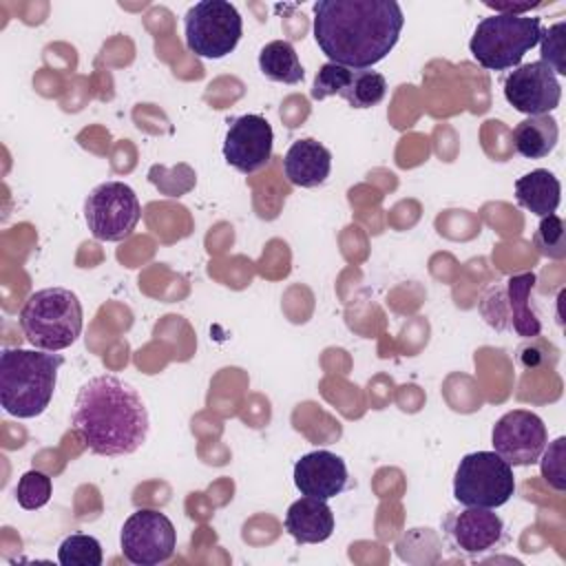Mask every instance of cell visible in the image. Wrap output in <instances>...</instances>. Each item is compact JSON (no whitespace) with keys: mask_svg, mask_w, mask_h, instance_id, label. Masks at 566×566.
Returning a JSON list of instances; mask_svg holds the SVG:
<instances>
[{"mask_svg":"<svg viewBox=\"0 0 566 566\" xmlns=\"http://www.w3.org/2000/svg\"><path fill=\"white\" fill-rule=\"evenodd\" d=\"M564 31L566 22L559 20L548 29H542L539 46H542V60L555 75H566V60H564Z\"/></svg>","mask_w":566,"mask_h":566,"instance_id":"25","label":"cell"},{"mask_svg":"<svg viewBox=\"0 0 566 566\" xmlns=\"http://www.w3.org/2000/svg\"><path fill=\"white\" fill-rule=\"evenodd\" d=\"M449 535L460 551L478 555L500 544L504 535V522L497 513H493V509L467 506L449 520Z\"/></svg>","mask_w":566,"mask_h":566,"instance_id":"14","label":"cell"},{"mask_svg":"<svg viewBox=\"0 0 566 566\" xmlns=\"http://www.w3.org/2000/svg\"><path fill=\"white\" fill-rule=\"evenodd\" d=\"M533 243L537 248V252L546 259L559 261L566 256V223L559 214H546L542 217Z\"/></svg>","mask_w":566,"mask_h":566,"instance_id":"23","label":"cell"},{"mask_svg":"<svg viewBox=\"0 0 566 566\" xmlns=\"http://www.w3.org/2000/svg\"><path fill=\"white\" fill-rule=\"evenodd\" d=\"M64 358L42 349H2L0 354V405L13 418L40 416L53 398L57 371Z\"/></svg>","mask_w":566,"mask_h":566,"instance_id":"3","label":"cell"},{"mask_svg":"<svg viewBox=\"0 0 566 566\" xmlns=\"http://www.w3.org/2000/svg\"><path fill=\"white\" fill-rule=\"evenodd\" d=\"M387 93V80L371 69H352L347 86L340 91L343 97L354 108H371L382 102Z\"/></svg>","mask_w":566,"mask_h":566,"instance_id":"21","label":"cell"},{"mask_svg":"<svg viewBox=\"0 0 566 566\" xmlns=\"http://www.w3.org/2000/svg\"><path fill=\"white\" fill-rule=\"evenodd\" d=\"M349 75H352V69L334 64V62H325L314 77V84L310 91L312 99H325L329 95H340V91L349 82Z\"/></svg>","mask_w":566,"mask_h":566,"instance_id":"26","label":"cell"},{"mask_svg":"<svg viewBox=\"0 0 566 566\" xmlns=\"http://www.w3.org/2000/svg\"><path fill=\"white\" fill-rule=\"evenodd\" d=\"M564 447H566V438L559 436L557 440H553L548 444L544 453V458L539 460L542 462V478L546 480L548 486H553L555 491H564L566 489V471H564Z\"/></svg>","mask_w":566,"mask_h":566,"instance_id":"27","label":"cell"},{"mask_svg":"<svg viewBox=\"0 0 566 566\" xmlns=\"http://www.w3.org/2000/svg\"><path fill=\"white\" fill-rule=\"evenodd\" d=\"M51 493H53L51 478L38 469L22 473V478L18 480V486H15V500L24 511L42 509L51 500Z\"/></svg>","mask_w":566,"mask_h":566,"instance_id":"24","label":"cell"},{"mask_svg":"<svg viewBox=\"0 0 566 566\" xmlns=\"http://www.w3.org/2000/svg\"><path fill=\"white\" fill-rule=\"evenodd\" d=\"M405 27L396 0H318L314 40L329 62L371 69L389 55Z\"/></svg>","mask_w":566,"mask_h":566,"instance_id":"1","label":"cell"},{"mask_svg":"<svg viewBox=\"0 0 566 566\" xmlns=\"http://www.w3.org/2000/svg\"><path fill=\"white\" fill-rule=\"evenodd\" d=\"M102 544L93 535L73 533L57 548L62 566H102Z\"/></svg>","mask_w":566,"mask_h":566,"instance_id":"22","label":"cell"},{"mask_svg":"<svg viewBox=\"0 0 566 566\" xmlns=\"http://www.w3.org/2000/svg\"><path fill=\"white\" fill-rule=\"evenodd\" d=\"M71 422L82 442L97 455L135 453L148 438V409L128 382L113 374L93 376L75 398Z\"/></svg>","mask_w":566,"mask_h":566,"instance_id":"2","label":"cell"},{"mask_svg":"<svg viewBox=\"0 0 566 566\" xmlns=\"http://www.w3.org/2000/svg\"><path fill=\"white\" fill-rule=\"evenodd\" d=\"M515 493L513 467L495 451L467 453L453 475V497L464 506L497 509Z\"/></svg>","mask_w":566,"mask_h":566,"instance_id":"6","label":"cell"},{"mask_svg":"<svg viewBox=\"0 0 566 566\" xmlns=\"http://www.w3.org/2000/svg\"><path fill=\"white\" fill-rule=\"evenodd\" d=\"M486 7L495 9V13H511V15H528V11L542 7L544 2H524V4H515V2H484Z\"/></svg>","mask_w":566,"mask_h":566,"instance_id":"28","label":"cell"},{"mask_svg":"<svg viewBox=\"0 0 566 566\" xmlns=\"http://www.w3.org/2000/svg\"><path fill=\"white\" fill-rule=\"evenodd\" d=\"M274 133L263 115L248 113L230 122L223 139L226 161L243 175H252L272 159Z\"/></svg>","mask_w":566,"mask_h":566,"instance_id":"12","label":"cell"},{"mask_svg":"<svg viewBox=\"0 0 566 566\" xmlns=\"http://www.w3.org/2000/svg\"><path fill=\"white\" fill-rule=\"evenodd\" d=\"M533 285H535V274L533 272L515 274L506 281L504 292H502L504 314H500V318H506L509 327L515 334H520L522 338H535L542 332V323H539L537 314L531 310V303H528ZM497 321L493 325H497Z\"/></svg>","mask_w":566,"mask_h":566,"instance_id":"17","label":"cell"},{"mask_svg":"<svg viewBox=\"0 0 566 566\" xmlns=\"http://www.w3.org/2000/svg\"><path fill=\"white\" fill-rule=\"evenodd\" d=\"M84 219L97 241H124L139 223L142 206L128 184L104 181L88 192Z\"/></svg>","mask_w":566,"mask_h":566,"instance_id":"8","label":"cell"},{"mask_svg":"<svg viewBox=\"0 0 566 566\" xmlns=\"http://www.w3.org/2000/svg\"><path fill=\"white\" fill-rule=\"evenodd\" d=\"M82 303L66 287H44L24 301L20 327L24 338L42 352L71 347L82 334Z\"/></svg>","mask_w":566,"mask_h":566,"instance_id":"4","label":"cell"},{"mask_svg":"<svg viewBox=\"0 0 566 566\" xmlns=\"http://www.w3.org/2000/svg\"><path fill=\"white\" fill-rule=\"evenodd\" d=\"M243 20L228 0L195 2L184 18L186 46L206 60H221L232 53L241 40Z\"/></svg>","mask_w":566,"mask_h":566,"instance_id":"7","label":"cell"},{"mask_svg":"<svg viewBox=\"0 0 566 566\" xmlns=\"http://www.w3.org/2000/svg\"><path fill=\"white\" fill-rule=\"evenodd\" d=\"M559 195H562V184L546 168L531 170L515 181L517 203L537 217L553 214L559 206Z\"/></svg>","mask_w":566,"mask_h":566,"instance_id":"18","label":"cell"},{"mask_svg":"<svg viewBox=\"0 0 566 566\" xmlns=\"http://www.w3.org/2000/svg\"><path fill=\"white\" fill-rule=\"evenodd\" d=\"M259 69L272 82L298 84L305 75L303 64L287 40H272L259 53Z\"/></svg>","mask_w":566,"mask_h":566,"instance_id":"20","label":"cell"},{"mask_svg":"<svg viewBox=\"0 0 566 566\" xmlns=\"http://www.w3.org/2000/svg\"><path fill=\"white\" fill-rule=\"evenodd\" d=\"M559 126L551 115H535L522 119L513 128V146L526 159H542L557 146Z\"/></svg>","mask_w":566,"mask_h":566,"instance_id":"19","label":"cell"},{"mask_svg":"<svg viewBox=\"0 0 566 566\" xmlns=\"http://www.w3.org/2000/svg\"><path fill=\"white\" fill-rule=\"evenodd\" d=\"M285 531L296 544H318L334 533V513L327 500L301 497L290 504L285 513Z\"/></svg>","mask_w":566,"mask_h":566,"instance_id":"16","label":"cell"},{"mask_svg":"<svg viewBox=\"0 0 566 566\" xmlns=\"http://www.w3.org/2000/svg\"><path fill=\"white\" fill-rule=\"evenodd\" d=\"M548 442L544 420L526 409L506 411L491 431L493 451L511 467L535 464Z\"/></svg>","mask_w":566,"mask_h":566,"instance_id":"10","label":"cell"},{"mask_svg":"<svg viewBox=\"0 0 566 566\" xmlns=\"http://www.w3.org/2000/svg\"><path fill=\"white\" fill-rule=\"evenodd\" d=\"M294 484L303 495L329 500L347 486V464L340 455L318 449L294 464Z\"/></svg>","mask_w":566,"mask_h":566,"instance_id":"13","label":"cell"},{"mask_svg":"<svg viewBox=\"0 0 566 566\" xmlns=\"http://www.w3.org/2000/svg\"><path fill=\"white\" fill-rule=\"evenodd\" d=\"M122 555L135 566H157L168 562L177 548V531L166 513L157 509H137L119 533Z\"/></svg>","mask_w":566,"mask_h":566,"instance_id":"9","label":"cell"},{"mask_svg":"<svg viewBox=\"0 0 566 566\" xmlns=\"http://www.w3.org/2000/svg\"><path fill=\"white\" fill-rule=\"evenodd\" d=\"M506 102L528 117L548 115L559 106L562 84L544 62H528L515 66L504 80Z\"/></svg>","mask_w":566,"mask_h":566,"instance_id":"11","label":"cell"},{"mask_svg":"<svg viewBox=\"0 0 566 566\" xmlns=\"http://www.w3.org/2000/svg\"><path fill=\"white\" fill-rule=\"evenodd\" d=\"M542 22L535 15L495 13L478 22L469 51L489 71L515 69L522 57L539 42Z\"/></svg>","mask_w":566,"mask_h":566,"instance_id":"5","label":"cell"},{"mask_svg":"<svg viewBox=\"0 0 566 566\" xmlns=\"http://www.w3.org/2000/svg\"><path fill=\"white\" fill-rule=\"evenodd\" d=\"M332 170V153L316 139L292 142L283 157V172L292 186L316 188L325 184Z\"/></svg>","mask_w":566,"mask_h":566,"instance_id":"15","label":"cell"}]
</instances>
